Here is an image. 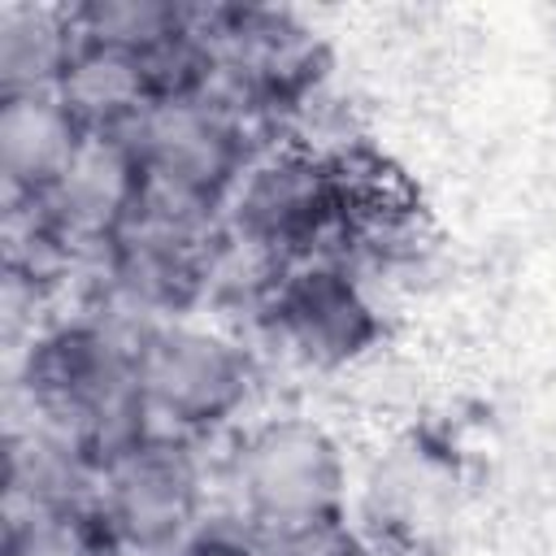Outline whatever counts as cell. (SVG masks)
<instances>
[{
    "instance_id": "1",
    "label": "cell",
    "mask_w": 556,
    "mask_h": 556,
    "mask_svg": "<svg viewBox=\"0 0 556 556\" xmlns=\"http://www.w3.org/2000/svg\"><path fill=\"white\" fill-rule=\"evenodd\" d=\"M65 35H74L70 13H9L0 26V65L9 87H35V78L52 74L65 61Z\"/></svg>"
},
{
    "instance_id": "2",
    "label": "cell",
    "mask_w": 556,
    "mask_h": 556,
    "mask_svg": "<svg viewBox=\"0 0 556 556\" xmlns=\"http://www.w3.org/2000/svg\"><path fill=\"white\" fill-rule=\"evenodd\" d=\"M65 152V117L35 100V96H13L4 109V161L13 174H35L52 165Z\"/></svg>"
},
{
    "instance_id": "3",
    "label": "cell",
    "mask_w": 556,
    "mask_h": 556,
    "mask_svg": "<svg viewBox=\"0 0 556 556\" xmlns=\"http://www.w3.org/2000/svg\"><path fill=\"white\" fill-rule=\"evenodd\" d=\"M321 469H317V447L313 443H274L261 452V469H256V491L274 504V508H308L317 500Z\"/></svg>"
}]
</instances>
